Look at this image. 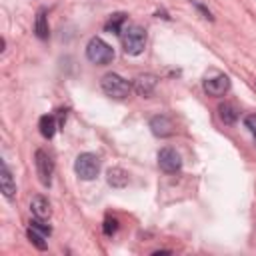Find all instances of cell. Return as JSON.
<instances>
[{
	"label": "cell",
	"instance_id": "9a60e30c",
	"mask_svg": "<svg viewBox=\"0 0 256 256\" xmlns=\"http://www.w3.org/2000/svg\"><path fill=\"white\" fill-rule=\"evenodd\" d=\"M38 128H40V134L44 138H52L54 132H56V120L52 114H44L40 120H38Z\"/></svg>",
	"mask_w": 256,
	"mask_h": 256
},
{
	"label": "cell",
	"instance_id": "2e32d148",
	"mask_svg": "<svg viewBox=\"0 0 256 256\" xmlns=\"http://www.w3.org/2000/svg\"><path fill=\"white\" fill-rule=\"evenodd\" d=\"M124 12H116L108 18V22L104 24L106 32H112V34H122V24H124Z\"/></svg>",
	"mask_w": 256,
	"mask_h": 256
},
{
	"label": "cell",
	"instance_id": "7a4b0ae2",
	"mask_svg": "<svg viewBox=\"0 0 256 256\" xmlns=\"http://www.w3.org/2000/svg\"><path fill=\"white\" fill-rule=\"evenodd\" d=\"M100 86H102L104 94L114 98V100H124L132 90V84L128 80H124L120 74H114V72L104 74L102 80H100Z\"/></svg>",
	"mask_w": 256,
	"mask_h": 256
},
{
	"label": "cell",
	"instance_id": "ac0fdd59",
	"mask_svg": "<svg viewBox=\"0 0 256 256\" xmlns=\"http://www.w3.org/2000/svg\"><path fill=\"white\" fill-rule=\"evenodd\" d=\"M30 228H34V230L42 232L44 236H50V234H52V228H50L48 224H44V220H42V218H34V220H30Z\"/></svg>",
	"mask_w": 256,
	"mask_h": 256
},
{
	"label": "cell",
	"instance_id": "5bb4252c",
	"mask_svg": "<svg viewBox=\"0 0 256 256\" xmlns=\"http://www.w3.org/2000/svg\"><path fill=\"white\" fill-rule=\"evenodd\" d=\"M34 32L40 40H46L50 30H48V20H46V10H38L36 14V22H34Z\"/></svg>",
	"mask_w": 256,
	"mask_h": 256
},
{
	"label": "cell",
	"instance_id": "8fae6325",
	"mask_svg": "<svg viewBox=\"0 0 256 256\" xmlns=\"http://www.w3.org/2000/svg\"><path fill=\"white\" fill-rule=\"evenodd\" d=\"M0 190H2L4 198H8V200H12L14 194H16V182H14L10 170L4 162H2V168H0Z\"/></svg>",
	"mask_w": 256,
	"mask_h": 256
},
{
	"label": "cell",
	"instance_id": "30bf717a",
	"mask_svg": "<svg viewBox=\"0 0 256 256\" xmlns=\"http://www.w3.org/2000/svg\"><path fill=\"white\" fill-rule=\"evenodd\" d=\"M30 212H32L34 218L48 220L50 214H52V208H50V202H48L44 196L36 194V196H32V200H30Z\"/></svg>",
	"mask_w": 256,
	"mask_h": 256
},
{
	"label": "cell",
	"instance_id": "7c38bea8",
	"mask_svg": "<svg viewBox=\"0 0 256 256\" xmlns=\"http://www.w3.org/2000/svg\"><path fill=\"white\" fill-rule=\"evenodd\" d=\"M106 180H108V184H110L112 188H124V186H128V182H130V174H128L124 168L114 166V168H110V170L106 172Z\"/></svg>",
	"mask_w": 256,
	"mask_h": 256
},
{
	"label": "cell",
	"instance_id": "e0dca14e",
	"mask_svg": "<svg viewBox=\"0 0 256 256\" xmlns=\"http://www.w3.org/2000/svg\"><path fill=\"white\" fill-rule=\"evenodd\" d=\"M28 240L38 248V250H46V236L34 228H28Z\"/></svg>",
	"mask_w": 256,
	"mask_h": 256
},
{
	"label": "cell",
	"instance_id": "8992f818",
	"mask_svg": "<svg viewBox=\"0 0 256 256\" xmlns=\"http://www.w3.org/2000/svg\"><path fill=\"white\" fill-rule=\"evenodd\" d=\"M158 166L166 174H176L182 168V158L174 148H162L158 152Z\"/></svg>",
	"mask_w": 256,
	"mask_h": 256
},
{
	"label": "cell",
	"instance_id": "9c48e42d",
	"mask_svg": "<svg viewBox=\"0 0 256 256\" xmlns=\"http://www.w3.org/2000/svg\"><path fill=\"white\" fill-rule=\"evenodd\" d=\"M150 130L158 138H168V136L174 134V122L168 116L158 114V116H152L150 118Z\"/></svg>",
	"mask_w": 256,
	"mask_h": 256
},
{
	"label": "cell",
	"instance_id": "4fadbf2b",
	"mask_svg": "<svg viewBox=\"0 0 256 256\" xmlns=\"http://www.w3.org/2000/svg\"><path fill=\"white\" fill-rule=\"evenodd\" d=\"M218 116H220V120L224 122V124H234L236 120H238V110H236V106L234 104H230V102H224V104H220L218 106Z\"/></svg>",
	"mask_w": 256,
	"mask_h": 256
},
{
	"label": "cell",
	"instance_id": "5b68a950",
	"mask_svg": "<svg viewBox=\"0 0 256 256\" xmlns=\"http://www.w3.org/2000/svg\"><path fill=\"white\" fill-rule=\"evenodd\" d=\"M34 164H36L38 180H40L44 186H50L52 174H54V162H52V158H50L44 150H36V154H34Z\"/></svg>",
	"mask_w": 256,
	"mask_h": 256
},
{
	"label": "cell",
	"instance_id": "52a82bcc",
	"mask_svg": "<svg viewBox=\"0 0 256 256\" xmlns=\"http://www.w3.org/2000/svg\"><path fill=\"white\" fill-rule=\"evenodd\" d=\"M228 90H230V78L226 74H214V76H208L204 80V92L210 94V96L220 98Z\"/></svg>",
	"mask_w": 256,
	"mask_h": 256
},
{
	"label": "cell",
	"instance_id": "6da1fadb",
	"mask_svg": "<svg viewBox=\"0 0 256 256\" xmlns=\"http://www.w3.org/2000/svg\"><path fill=\"white\" fill-rule=\"evenodd\" d=\"M120 40H122V48L128 56H138L146 48V30L138 24H132L122 30Z\"/></svg>",
	"mask_w": 256,
	"mask_h": 256
},
{
	"label": "cell",
	"instance_id": "ba28073f",
	"mask_svg": "<svg viewBox=\"0 0 256 256\" xmlns=\"http://www.w3.org/2000/svg\"><path fill=\"white\" fill-rule=\"evenodd\" d=\"M156 84H158V76H156V74H150V72H146V74H138V76L134 78V82H132V88H134V92H136L138 96H142V98H148V96L154 92Z\"/></svg>",
	"mask_w": 256,
	"mask_h": 256
},
{
	"label": "cell",
	"instance_id": "3957f363",
	"mask_svg": "<svg viewBox=\"0 0 256 256\" xmlns=\"http://www.w3.org/2000/svg\"><path fill=\"white\" fill-rule=\"evenodd\" d=\"M86 58L96 66H106L114 60V50L102 38H90L86 44Z\"/></svg>",
	"mask_w": 256,
	"mask_h": 256
},
{
	"label": "cell",
	"instance_id": "d6986e66",
	"mask_svg": "<svg viewBox=\"0 0 256 256\" xmlns=\"http://www.w3.org/2000/svg\"><path fill=\"white\" fill-rule=\"evenodd\" d=\"M116 230H118V220L116 218H106L104 220V234L106 236H112Z\"/></svg>",
	"mask_w": 256,
	"mask_h": 256
},
{
	"label": "cell",
	"instance_id": "ffe728a7",
	"mask_svg": "<svg viewBox=\"0 0 256 256\" xmlns=\"http://www.w3.org/2000/svg\"><path fill=\"white\" fill-rule=\"evenodd\" d=\"M244 126H246L248 132L256 138V114H248V116L244 118Z\"/></svg>",
	"mask_w": 256,
	"mask_h": 256
},
{
	"label": "cell",
	"instance_id": "277c9868",
	"mask_svg": "<svg viewBox=\"0 0 256 256\" xmlns=\"http://www.w3.org/2000/svg\"><path fill=\"white\" fill-rule=\"evenodd\" d=\"M74 170L82 180H94L100 174V158L92 152H84L76 158Z\"/></svg>",
	"mask_w": 256,
	"mask_h": 256
}]
</instances>
